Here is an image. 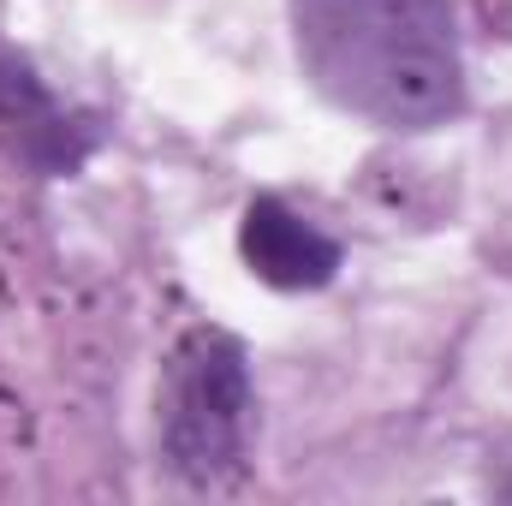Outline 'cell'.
<instances>
[{"instance_id": "1", "label": "cell", "mask_w": 512, "mask_h": 506, "mask_svg": "<svg viewBox=\"0 0 512 506\" xmlns=\"http://www.w3.org/2000/svg\"><path fill=\"white\" fill-rule=\"evenodd\" d=\"M310 84L387 131H423L459 114L465 60L447 0H292Z\"/></svg>"}, {"instance_id": "2", "label": "cell", "mask_w": 512, "mask_h": 506, "mask_svg": "<svg viewBox=\"0 0 512 506\" xmlns=\"http://www.w3.org/2000/svg\"><path fill=\"white\" fill-rule=\"evenodd\" d=\"M245 417H251L245 352L227 334H191L167 376V417H161L167 459L185 477L215 483L245 453Z\"/></svg>"}, {"instance_id": "3", "label": "cell", "mask_w": 512, "mask_h": 506, "mask_svg": "<svg viewBox=\"0 0 512 506\" xmlns=\"http://www.w3.org/2000/svg\"><path fill=\"white\" fill-rule=\"evenodd\" d=\"M239 245H245V262H251L268 286H280V292L322 286V280L340 268V245H334L328 233H316L310 221H298V215H292L286 203H274V197H256L251 203Z\"/></svg>"}]
</instances>
